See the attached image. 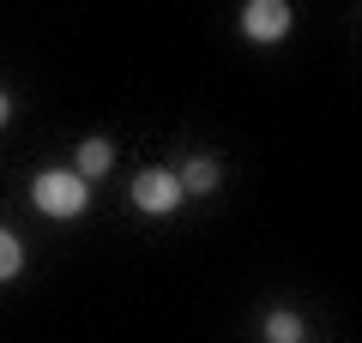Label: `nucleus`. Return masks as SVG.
I'll list each match as a JSON object with an SVG mask.
<instances>
[{"label": "nucleus", "mask_w": 362, "mask_h": 343, "mask_svg": "<svg viewBox=\"0 0 362 343\" xmlns=\"http://www.w3.org/2000/svg\"><path fill=\"white\" fill-rule=\"evenodd\" d=\"M30 199H37V211H42V217H78V211H85V175L49 169V175H37Z\"/></svg>", "instance_id": "1"}, {"label": "nucleus", "mask_w": 362, "mask_h": 343, "mask_svg": "<svg viewBox=\"0 0 362 343\" xmlns=\"http://www.w3.org/2000/svg\"><path fill=\"white\" fill-rule=\"evenodd\" d=\"M133 205H139V211H151V217H169V211L181 205V181L163 175V169H145V175L133 181Z\"/></svg>", "instance_id": "2"}, {"label": "nucleus", "mask_w": 362, "mask_h": 343, "mask_svg": "<svg viewBox=\"0 0 362 343\" xmlns=\"http://www.w3.org/2000/svg\"><path fill=\"white\" fill-rule=\"evenodd\" d=\"M242 30L254 42H278L290 30V6H284V0H247V6H242Z\"/></svg>", "instance_id": "3"}, {"label": "nucleus", "mask_w": 362, "mask_h": 343, "mask_svg": "<svg viewBox=\"0 0 362 343\" xmlns=\"http://www.w3.org/2000/svg\"><path fill=\"white\" fill-rule=\"evenodd\" d=\"M109 163H115V151H109V139H85L78 145V175H109Z\"/></svg>", "instance_id": "4"}, {"label": "nucleus", "mask_w": 362, "mask_h": 343, "mask_svg": "<svg viewBox=\"0 0 362 343\" xmlns=\"http://www.w3.org/2000/svg\"><path fill=\"white\" fill-rule=\"evenodd\" d=\"M175 181H181V193H211V187H218V163H211V157H194Z\"/></svg>", "instance_id": "5"}, {"label": "nucleus", "mask_w": 362, "mask_h": 343, "mask_svg": "<svg viewBox=\"0 0 362 343\" xmlns=\"http://www.w3.org/2000/svg\"><path fill=\"white\" fill-rule=\"evenodd\" d=\"M266 337H272V343H296V337H302V319H296V313H272V319H266Z\"/></svg>", "instance_id": "6"}, {"label": "nucleus", "mask_w": 362, "mask_h": 343, "mask_svg": "<svg viewBox=\"0 0 362 343\" xmlns=\"http://www.w3.org/2000/svg\"><path fill=\"white\" fill-rule=\"evenodd\" d=\"M18 265H25V247L13 241V229H0V277H18Z\"/></svg>", "instance_id": "7"}, {"label": "nucleus", "mask_w": 362, "mask_h": 343, "mask_svg": "<svg viewBox=\"0 0 362 343\" xmlns=\"http://www.w3.org/2000/svg\"><path fill=\"white\" fill-rule=\"evenodd\" d=\"M6 114H13V102H6V90H0V127H6Z\"/></svg>", "instance_id": "8"}]
</instances>
